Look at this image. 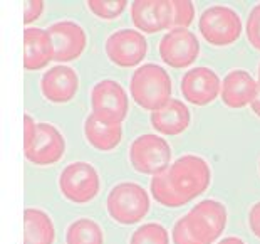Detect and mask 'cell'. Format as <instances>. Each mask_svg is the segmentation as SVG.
Here are the masks:
<instances>
[{"label": "cell", "instance_id": "277c9868", "mask_svg": "<svg viewBox=\"0 0 260 244\" xmlns=\"http://www.w3.org/2000/svg\"><path fill=\"white\" fill-rule=\"evenodd\" d=\"M202 37L210 46L225 47L232 46L242 36V19L232 7L226 5H213L202 14L198 22Z\"/></svg>", "mask_w": 260, "mask_h": 244}, {"label": "cell", "instance_id": "8992f818", "mask_svg": "<svg viewBox=\"0 0 260 244\" xmlns=\"http://www.w3.org/2000/svg\"><path fill=\"white\" fill-rule=\"evenodd\" d=\"M59 188L69 202L87 204L98 197L101 191V179L91 164L73 162L60 172Z\"/></svg>", "mask_w": 260, "mask_h": 244}, {"label": "cell", "instance_id": "484cf974", "mask_svg": "<svg viewBox=\"0 0 260 244\" xmlns=\"http://www.w3.org/2000/svg\"><path fill=\"white\" fill-rule=\"evenodd\" d=\"M86 4H87V9H89L96 17L104 19V20L119 17L126 10V7H128L126 0H89V2H86Z\"/></svg>", "mask_w": 260, "mask_h": 244}, {"label": "cell", "instance_id": "f1b7e54d", "mask_svg": "<svg viewBox=\"0 0 260 244\" xmlns=\"http://www.w3.org/2000/svg\"><path fill=\"white\" fill-rule=\"evenodd\" d=\"M44 12V2L41 0H30V2L24 4V22L25 25L36 22Z\"/></svg>", "mask_w": 260, "mask_h": 244}, {"label": "cell", "instance_id": "44dd1931", "mask_svg": "<svg viewBox=\"0 0 260 244\" xmlns=\"http://www.w3.org/2000/svg\"><path fill=\"white\" fill-rule=\"evenodd\" d=\"M171 239L173 244H213L215 241L210 237V234L200 226V223L193 218L191 212L176 221L171 231Z\"/></svg>", "mask_w": 260, "mask_h": 244}, {"label": "cell", "instance_id": "52a82bcc", "mask_svg": "<svg viewBox=\"0 0 260 244\" xmlns=\"http://www.w3.org/2000/svg\"><path fill=\"white\" fill-rule=\"evenodd\" d=\"M159 58L175 69H186L200 56V41L190 29H171L161 37Z\"/></svg>", "mask_w": 260, "mask_h": 244}, {"label": "cell", "instance_id": "4fadbf2b", "mask_svg": "<svg viewBox=\"0 0 260 244\" xmlns=\"http://www.w3.org/2000/svg\"><path fill=\"white\" fill-rule=\"evenodd\" d=\"M129 14L135 27L145 34H156L171 25L170 0H135Z\"/></svg>", "mask_w": 260, "mask_h": 244}, {"label": "cell", "instance_id": "f546056e", "mask_svg": "<svg viewBox=\"0 0 260 244\" xmlns=\"http://www.w3.org/2000/svg\"><path fill=\"white\" fill-rule=\"evenodd\" d=\"M248 227L252 234L260 239V201L255 202L248 210Z\"/></svg>", "mask_w": 260, "mask_h": 244}, {"label": "cell", "instance_id": "d6986e66", "mask_svg": "<svg viewBox=\"0 0 260 244\" xmlns=\"http://www.w3.org/2000/svg\"><path fill=\"white\" fill-rule=\"evenodd\" d=\"M190 212L200 223L203 229L208 232L213 241H217L222 236V232L226 227V223H229L226 207L220 201H215V199L200 201L197 206L191 207Z\"/></svg>", "mask_w": 260, "mask_h": 244}, {"label": "cell", "instance_id": "7c38bea8", "mask_svg": "<svg viewBox=\"0 0 260 244\" xmlns=\"http://www.w3.org/2000/svg\"><path fill=\"white\" fill-rule=\"evenodd\" d=\"M66 153V140L56 126L51 123H39L34 145L25 153L27 162L37 167L57 164Z\"/></svg>", "mask_w": 260, "mask_h": 244}, {"label": "cell", "instance_id": "4dcf8cb0", "mask_svg": "<svg viewBox=\"0 0 260 244\" xmlns=\"http://www.w3.org/2000/svg\"><path fill=\"white\" fill-rule=\"evenodd\" d=\"M217 244H245V242L237 236H229V237H223V239L218 241Z\"/></svg>", "mask_w": 260, "mask_h": 244}, {"label": "cell", "instance_id": "ac0fdd59", "mask_svg": "<svg viewBox=\"0 0 260 244\" xmlns=\"http://www.w3.org/2000/svg\"><path fill=\"white\" fill-rule=\"evenodd\" d=\"M84 137L96 150L111 152L123 140V123L103 120L91 113L84 121Z\"/></svg>", "mask_w": 260, "mask_h": 244}, {"label": "cell", "instance_id": "d6a6232c", "mask_svg": "<svg viewBox=\"0 0 260 244\" xmlns=\"http://www.w3.org/2000/svg\"><path fill=\"white\" fill-rule=\"evenodd\" d=\"M258 86H260V66H258Z\"/></svg>", "mask_w": 260, "mask_h": 244}, {"label": "cell", "instance_id": "603a6c76", "mask_svg": "<svg viewBox=\"0 0 260 244\" xmlns=\"http://www.w3.org/2000/svg\"><path fill=\"white\" fill-rule=\"evenodd\" d=\"M149 192H151L154 201L165 207H181L183 206V202L180 201V197L176 196V192L170 185V182L167 179V172L153 177L151 184H149Z\"/></svg>", "mask_w": 260, "mask_h": 244}, {"label": "cell", "instance_id": "2e32d148", "mask_svg": "<svg viewBox=\"0 0 260 244\" xmlns=\"http://www.w3.org/2000/svg\"><path fill=\"white\" fill-rule=\"evenodd\" d=\"M149 121L154 131L163 137H178L190 128L191 113L188 104L181 99L171 98L163 108L149 115Z\"/></svg>", "mask_w": 260, "mask_h": 244}, {"label": "cell", "instance_id": "6da1fadb", "mask_svg": "<svg viewBox=\"0 0 260 244\" xmlns=\"http://www.w3.org/2000/svg\"><path fill=\"white\" fill-rule=\"evenodd\" d=\"M129 93L138 106L146 112L163 108L173 94V83L168 71L159 64L148 63L140 66L129 79Z\"/></svg>", "mask_w": 260, "mask_h": 244}, {"label": "cell", "instance_id": "5b68a950", "mask_svg": "<svg viewBox=\"0 0 260 244\" xmlns=\"http://www.w3.org/2000/svg\"><path fill=\"white\" fill-rule=\"evenodd\" d=\"M129 162L133 169L145 175H159L171 165V147L161 135L145 133L135 138L129 147Z\"/></svg>", "mask_w": 260, "mask_h": 244}, {"label": "cell", "instance_id": "4316f807", "mask_svg": "<svg viewBox=\"0 0 260 244\" xmlns=\"http://www.w3.org/2000/svg\"><path fill=\"white\" fill-rule=\"evenodd\" d=\"M245 34L250 46L260 51V4L255 5L250 10V14H248L245 24Z\"/></svg>", "mask_w": 260, "mask_h": 244}, {"label": "cell", "instance_id": "7402d4cb", "mask_svg": "<svg viewBox=\"0 0 260 244\" xmlns=\"http://www.w3.org/2000/svg\"><path fill=\"white\" fill-rule=\"evenodd\" d=\"M66 244H104L103 227L89 218L76 219L66 231Z\"/></svg>", "mask_w": 260, "mask_h": 244}, {"label": "cell", "instance_id": "d4e9b609", "mask_svg": "<svg viewBox=\"0 0 260 244\" xmlns=\"http://www.w3.org/2000/svg\"><path fill=\"white\" fill-rule=\"evenodd\" d=\"M171 29H188L195 19V5L190 0H170Z\"/></svg>", "mask_w": 260, "mask_h": 244}, {"label": "cell", "instance_id": "7a4b0ae2", "mask_svg": "<svg viewBox=\"0 0 260 244\" xmlns=\"http://www.w3.org/2000/svg\"><path fill=\"white\" fill-rule=\"evenodd\" d=\"M167 179L185 206L207 192L212 182V169L200 155L188 153L171 162L167 170Z\"/></svg>", "mask_w": 260, "mask_h": 244}, {"label": "cell", "instance_id": "ffe728a7", "mask_svg": "<svg viewBox=\"0 0 260 244\" xmlns=\"http://www.w3.org/2000/svg\"><path fill=\"white\" fill-rule=\"evenodd\" d=\"M56 227L51 215L41 209L24 210V244H54Z\"/></svg>", "mask_w": 260, "mask_h": 244}, {"label": "cell", "instance_id": "9a60e30c", "mask_svg": "<svg viewBox=\"0 0 260 244\" xmlns=\"http://www.w3.org/2000/svg\"><path fill=\"white\" fill-rule=\"evenodd\" d=\"M258 81H255V77L248 71L234 69L223 77L220 98H222L225 106L237 110L252 104L258 94Z\"/></svg>", "mask_w": 260, "mask_h": 244}, {"label": "cell", "instance_id": "ba28073f", "mask_svg": "<svg viewBox=\"0 0 260 244\" xmlns=\"http://www.w3.org/2000/svg\"><path fill=\"white\" fill-rule=\"evenodd\" d=\"M91 108L99 118L123 123L129 110V99L118 81L103 79L91 90Z\"/></svg>", "mask_w": 260, "mask_h": 244}, {"label": "cell", "instance_id": "cb8c5ba5", "mask_svg": "<svg viewBox=\"0 0 260 244\" xmlns=\"http://www.w3.org/2000/svg\"><path fill=\"white\" fill-rule=\"evenodd\" d=\"M129 244H170V234L165 229V226L158 223H148L133 232Z\"/></svg>", "mask_w": 260, "mask_h": 244}, {"label": "cell", "instance_id": "e0dca14e", "mask_svg": "<svg viewBox=\"0 0 260 244\" xmlns=\"http://www.w3.org/2000/svg\"><path fill=\"white\" fill-rule=\"evenodd\" d=\"M54 61V47L47 29L25 27L24 31V68L39 71Z\"/></svg>", "mask_w": 260, "mask_h": 244}, {"label": "cell", "instance_id": "8fae6325", "mask_svg": "<svg viewBox=\"0 0 260 244\" xmlns=\"http://www.w3.org/2000/svg\"><path fill=\"white\" fill-rule=\"evenodd\" d=\"M49 37L54 47V61L69 63L82 56L87 46L86 31L77 22L59 20L47 27Z\"/></svg>", "mask_w": 260, "mask_h": 244}, {"label": "cell", "instance_id": "1f68e13d", "mask_svg": "<svg viewBox=\"0 0 260 244\" xmlns=\"http://www.w3.org/2000/svg\"><path fill=\"white\" fill-rule=\"evenodd\" d=\"M250 108H252V112L255 113V115L258 116V118H260V90H258V94L255 96V99L252 101Z\"/></svg>", "mask_w": 260, "mask_h": 244}, {"label": "cell", "instance_id": "5bb4252c", "mask_svg": "<svg viewBox=\"0 0 260 244\" xmlns=\"http://www.w3.org/2000/svg\"><path fill=\"white\" fill-rule=\"evenodd\" d=\"M79 90V76L71 66H54L44 73L41 79L42 96L51 103H69Z\"/></svg>", "mask_w": 260, "mask_h": 244}, {"label": "cell", "instance_id": "83f0119b", "mask_svg": "<svg viewBox=\"0 0 260 244\" xmlns=\"http://www.w3.org/2000/svg\"><path fill=\"white\" fill-rule=\"evenodd\" d=\"M37 126L39 123H36L30 115L24 116V153L29 152L32 145H34L37 137Z\"/></svg>", "mask_w": 260, "mask_h": 244}, {"label": "cell", "instance_id": "836d02e7", "mask_svg": "<svg viewBox=\"0 0 260 244\" xmlns=\"http://www.w3.org/2000/svg\"><path fill=\"white\" fill-rule=\"evenodd\" d=\"M258 165H260V164H258Z\"/></svg>", "mask_w": 260, "mask_h": 244}, {"label": "cell", "instance_id": "9c48e42d", "mask_svg": "<svg viewBox=\"0 0 260 244\" xmlns=\"http://www.w3.org/2000/svg\"><path fill=\"white\" fill-rule=\"evenodd\" d=\"M106 54L119 68H135L148 54V41L140 31L121 29L113 32L106 41Z\"/></svg>", "mask_w": 260, "mask_h": 244}, {"label": "cell", "instance_id": "30bf717a", "mask_svg": "<svg viewBox=\"0 0 260 244\" xmlns=\"http://www.w3.org/2000/svg\"><path fill=\"white\" fill-rule=\"evenodd\" d=\"M222 81L213 69L207 66L188 69L181 77V94L195 106H207L220 96Z\"/></svg>", "mask_w": 260, "mask_h": 244}, {"label": "cell", "instance_id": "3957f363", "mask_svg": "<svg viewBox=\"0 0 260 244\" xmlns=\"http://www.w3.org/2000/svg\"><path fill=\"white\" fill-rule=\"evenodd\" d=\"M106 209L114 223L133 226L148 215L151 209V199L143 185L136 182H121L109 191Z\"/></svg>", "mask_w": 260, "mask_h": 244}]
</instances>
